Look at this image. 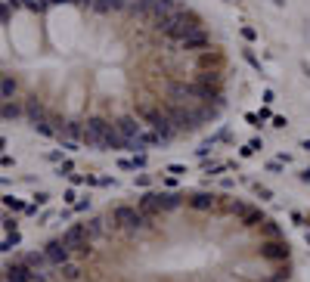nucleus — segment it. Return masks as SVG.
I'll return each instance as SVG.
<instances>
[{"label":"nucleus","mask_w":310,"mask_h":282,"mask_svg":"<svg viewBox=\"0 0 310 282\" xmlns=\"http://www.w3.org/2000/svg\"><path fill=\"white\" fill-rule=\"evenodd\" d=\"M13 282H285L270 220L217 196H155L106 211L53 242Z\"/></svg>","instance_id":"f257e3e1"}]
</instances>
